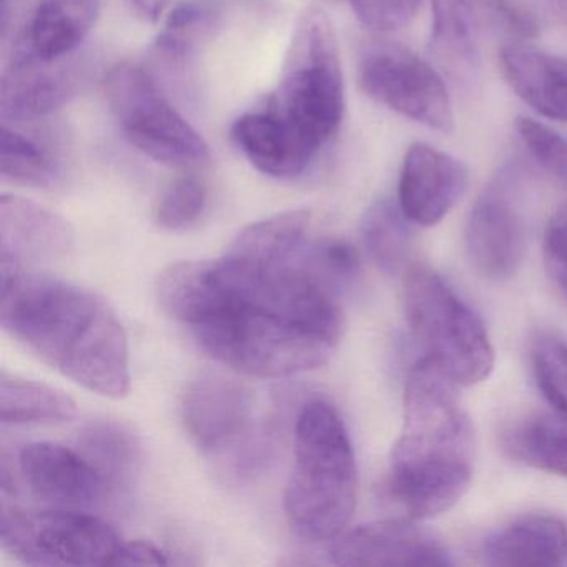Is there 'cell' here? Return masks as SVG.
Listing matches in <instances>:
<instances>
[{"label":"cell","instance_id":"25","mask_svg":"<svg viewBox=\"0 0 567 567\" xmlns=\"http://www.w3.org/2000/svg\"><path fill=\"white\" fill-rule=\"evenodd\" d=\"M410 224L400 205L386 198L374 202L364 214L361 224L364 250L383 274L398 275L406 270L413 248Z\"/></svg>","mask_w":567,"mask_h":567},{"label":"cell","instance_id":"21","mask_svg":"<svg viewBox=\"0 0 567 567\" xmlns=\"http://www.w3.org/2000/svg\"><path fill=\"white\" fill-rule=\"evenodd\" d=\"M99 16V0H41L25 29V49L44 61L71 58Z\"/></svg>","mask_w":567,"mask_h":567},{"label":"cell","instance_id":"23","mask_svg":"<svg viewBox=\"0 0 567 567\" xmlns=\"http://www.w3.org/2000/svg\"><path fill=\"white\" fill-rule=\"evenodd\" d=\"M503 444L519 463L567 477V417L559 413L533 414L514 424Z\"/></svg>","mask_w":567,"mask_h":567},{"label":"cell","instance_id":"16","mask_svg":"<svg viewBox=\"0 0 567 567\" xmlns=\"http://www.w3.org/2000/svg\"><path fill=\"white\" fill-rule=\"evenodd\" d=\"M470 184L466 165L426 144L411 145L400 177V205L411 224L433 227L461 200Z\"/></svg>","mask_w":567,"mask_h":567},{"label":"cell","instance_id":"28","mask_svg":"<svg viewBox=\"0 0 567 567\" xmlns=\"http://www.w3.org/2000/svg\"><path fill=\"white\" fill-rule=\"evenodd\" d=\"M214 21V9L205 2L188 0L178 4L168 16L164 31L155 42L158 58L167 64L184 65L194 52L198 39L210 31Z\"/></svg>","mask_w":567,"mask_h":567},{"label":"cell","instance_id":"10","mask_svg":"<svg viewBox=\"0 0 567 567\" xmlns=\"http://www.w3.org/2000/svg\"><path fill=\"white\" fill-rule=\"evenodd\" d=\"M358 81L368 97L390 111L434 131H453V107L443 79L404 45L384 39L364 44Z\"/></svg>","mask_w":567,"mask_h":567},{"label":"cell","instance_id":"5","mask_svg":"<svg viewBox=\"0 0 567 567\" xmlns=\"http://www.w3.org/2000/svg\"><path fill=\"white\" fill-rule=\"evenodd\" d=\"M267 109L317 154L340 128L343 72L333 25L320 9H308L297 22L277 91Z\"/></svg>","mask_w":567,"mask_h":567},{"label":"cell","instance_id":"35","mask_svg":"<svg viewBox=\"0 0 567 567\" xmlns=\"http://www.w3.org/2000/svg\"><path fill=\"white\" fill-rule=\"evenodd\" d=\"M544 254L547 260L557 261L567 268V220L550 225L544 240Z\"/></svg>","mask_w":567,"mask_h":567},{"label":"cell","instance_id":"11","mask_svg":"<svg viewBox=\"0 0 567 567\" xmlns=\"http://www.w3.org/2000/svg\"><path fill=\"white\" fill-rule=\"evenodd\" d=\"M534 38L537 22L523 0H433L431 48L436 58L457 72L480 65L491 35Z\"/></svg>","mask_w":567,"mask_h":567},{"label":"cell","instance_id":"7","mask_svg":"<svg viewBox=\"0 0 567 567\" xmlns=\"http://www.w3.org/2000/svg\"><path fill=\"white\" fill-rule=\"evenodd\" d=\"M182 421L195 446L235 481L250 480L271 456V431L255 417L247 384L221 373H204L188 384Z\"/></svg>","mask_w":567,"mask_h":567},{"label":"cell","instance_id":"12","mask_svg":"<svg viewBox=\"0 0 567 567\" xmlns=\"http://www.w3.org/2000/svg\"><path fill=\"white\" fill-rule=\"evenodd\" d=\"M517 167L501 171L471 208L466 254L481 277L503 281L514 277L526 251V221L519 202Z\"/></svg>","mask_w":567,"mask_h":567},{"label":"cell","instance_id":"1","mask_svg":"<svg viewBox=\"0 0 567 567\" xmlns=\"http://www.w3.org/2000/svg\"><path fill=\"white\" fill-rule=\"evenodd\" d=\"M165 313L218 363L258 378L323 367L344 330L337 287L313 268L310 245L285 264L227 254L181 261L158 278Z\"/></svg>","mask_w":567,"mask_h":567},{"label":"cell","instance_id":"22","mask_svg":"<svg viewBox=\"0 0 567 567\" xmlns=\"http://www.w3.org/2000/svg\"><path fill=\"white\" fill-rule=\"evenodd\" d=\"M308 225L310 212H284L241 230L225 251L260 264L293 261L307 250Z\"/></svg>","mask_w":567,"mask_h":567},{"label":"cell","instance_id":"17","mask_svg":"<svg viewBox=\"0 0 567 567\" xmlns=\"http://www.w3.org/2000/svg\"><path fill=\"white\" fill-rule=\"evenodd\" d=\"M74 248L71 225L48 208L16 197L0 198V260L25 264L58 261Z\"/></svg>","mask_w":567,"mask_h":567},{"label":"cell","instance_id":"36","mask_svg":"<svg viewBox=\"0 0 567 567\" xmlns=\"http://www.w3.org/2000/svg\"><path fill=\"white\" fill-rule=\"evenodd\" d=\"M128 4L132 6L138 18L148 22H157L172 4V0H128Z\"/></svg>","mask_w":567,"mask_h":567},{"label":"cell","instance_id":"33","mask_svg":"<svg viewBox=\"0 0 567 567\" xmlns=\"http://www.w3.org/2000/svg\"><path fill=\"white\" fill-rule=\"evenodd\" d=\"M310 255L315 270L333 287L348 284L360 271V255L347 241L327 240L311 245Z\"/></svg>","mask_w":567,"mask_h":567},{"label":"cell","instance_id":"14","mask_svg":"<svg viewBox=\"0 0 567 567\" xmlns=\"http://www.w3.org/2000/svg\"><path fill=\"white\" fill-rule=\"evenodd\" d=\"M338 566H451L450 553L433 534L410 520L386 519L344 529L330 547Z\"/></svg>","mask_w":567,"mask_h":567},{"label":"cell","instance_id":"4","mask_svg":"<svg viewBox=\"0 0 567 567\" xmlns=\"http://www.w3.org/2000/svg\"><path fill=\"white\" fill-rule=\"evenodd\" d=\"M357 491V457L343 420L327 401H310L298 414L285 489L291 529L310 543L337 539L353 516Z\"/></svg>","mask_w":567,"mask_h":567},{"label":"cell","instance_id":"18","mask_svg":"<svg viewBox=\"0 0 567 567\" xmlns=\"http://www.w3.org/2000/svg\"><path fill=\"white\" fill-rule=\"evenodd\" d=\"M230 137L248 162L268 177H298L317 155L290 125L267 107L238 117Z\"/></svg>","mask_w":567,"mask_h":567},{"label":"cell","instance_id":"29","mask_svg":"<svg viewBox=\"0 0 567 567\" xmlns=\"http://www.w3.org/2000/svg\"><path fill=\"white\" fill-rule=\"evenodd\" d=\"M533 367L544 398L560 416L567 417V343L553 333L534 341Z\"/></svg>","mask_w":567,"mask_h":567},{"label":"cell","instance_id":"20","mask_svg":"<svg viewBox=\"0 0 567 567\" xmlns=\"http://www.w3.org/2000/svg\"><path fill=\"white\" fill-rule=\"evenodd\" d=\"M484 560L491 566H567V524L549 514H529L487 537Z\"/></svg>","mask_w":567,"mask_h":567},{"label":"cell","instance_id":"6","mask_svg":"<svg viewBox=\"0 0 567 567\" xmlns=\"http://www.w3.org/2000/svg\"><path fill=\"white\" fill-rule=\"evenodd\" d=\"M404 313L427 361L457 386L489 377L494 348L481 318L431 268L413 265L404 274Z\"/></svg>","mask_w":567,"mask_h":567},{"label":"cell","instance_id":"9","mask_svg":"<svg viewBox=\"0 0 567 567\" xmlns=\"http://www.w3.org/2000/svg\"><path fill=\"white\" fill-rule=\"evenodd\" d=\"M0 543L29 566H117L124 540L105 520L79 509L2 506Z\"/></svg>","mask_w":567,"mask_h":567},{"label":"cell","instance_id":"24","mask_svg":"<svg viewBox=\"0 0 567 567\" xmlns=\"http://www.w3.org/2000/svg\"><path fill=\"white\" fill-rule=\"evenodd\" d=\"M78 416V404L64 391L2 371L0 420L4 424L64 423Z\"/></svg>","mask_w":567,"mask_h":567},{"label":"cell","instance_id":"19","mask_svg":"<svg viewBox=\"0 0 567 567\" xmlns=\"http://www.w3.org/2000/svg\"><path fill=\"white\" fill-rule=\"evenodd\" d=\"M501 71L514 92L550 121L567 122V62L519 39L501 45Z\"/></svg>","mask_w":567,"mask_h":567},{"label":"cell","instance_id":"38","mask_svg":"<svg viewBox=\"0 0 567 567\" xmlns=\"http://www.w3.org/2000/svg\"><path fill=\"white\" fill-rule=\"evenodd\" d=\"M550 11L567 24V0H547Z\"/></svg>","mask_w":567,"mask_h":567},{"label":"cell","instance_id":"26","mask_svg":"<svg viewBox=\"0 0 567 567\" xmlns=\"http://www.w3.org/2000/svg\"><path fill=\"white\" fill-rule=\"evenodd\" d=\"M81 451L101 471L111 489L127 483L137 463L134 437L117 424H91L82 433Z\"/></svg>","mask_w":567,"mask_h":567},{"label":"cell","instance_id":"39","mask_svg":"<svg viewBox=\"0 0 567 567\" xmlns=\"http://www.w3.org/2000/svg\"><path fill=\"white\" fill-rule=\"evenodd\" d=\"M2 2V6L9 4V0H0Z\"/></svg>","mask_w":567,"mask_h":567},{"label":"cell","instance_id":"27","mask_svg":"<svg viewBox=\"0 0 567 567\" xmlns=\"http://www.w3.org/2000/svg\"><path fill=\"white\" fill-rule=\"evenodd\" d=\"M0 174L12 184L49 187L58 177V165L42 145L8 124L0 131Z\"/></svg>","mask_w":567,"mask_h":567},{"label":"cell","instance_id":"15","mask_svg":"<svg viewBox=\"0 0 567 567\" xmlns=\"http://www.w3.org/2000/svg\"><path fill=\"white\" fill-rule=\"evenodd\" d=\"M19 471L29 489L64 509H89L111 493L105 477L82 451L39 441L19 454Z\"/></svg>","mask_w":567,"mask_h":567},{"label":"cell","instance_id":"2","mask_svg":"<svg viewBox=\"0 0 567 567\" xmlns=\"http://www.w3.org/2000/svg\"><path fill=\"white\" fill-rule=\"evenodd\" d=\"M2 328L85 390L124 398L131 390L127 334L99 295L71 281L0 260Z\"/></svg>","mask_w":567,"mask_h":567},{"label":"cell","instance_id":"3","mask_svg":"<svg viewBox=\"0 0 567 567\" xmlns=\"http://www.w3.org/2000/svg\"><path fill=\"white\" fill-rule=\"evenodd\" d=\"M456 388L426 358L408 374L404 430L391 453L386 484L411 519L446 513L473 480V426Z\"/></svg>","mask_w":567,"mask_h":567},{"label":"cell","instance_id":"30","mask_svg":"<svg viewBox=\"0 0 567 567\" xmlns=\"http://www.w3.org/2000/svg\"><path fill=\"white\" fill-rule=\"evenodd\" d=\"M207 204V188L198 178L182 177L162 195L155 217L167 230H185L200 218Z\"/></svg>","mask_w":567,"mask_h":567},{"label":"cell","instance_id":"34","mask_svg":"<svg viewBox=\"0 0 567 567\" xmlns=\"http://www.w3.org/2000/svg\"><path fill=\"white\" fill-rule=\"evenodd\" d=\"M164 550L148 540L124 543L118 554L117 566H167Z\"/></svg>","mask_w":567,"mask_h":567},{"label":"cell","instance_id":"31","mask_svg":"<svg viewBox=\"0 0 567 567\" xmlns=\"http://www.w3.org/2000/svg\"><path fill=\"white\" fill-rule=\"evenodd\" d=\"M516 128L534 161L567 187V138L527 117L517 118Z\"/></svg>","mask_w":567,"mask_h":567},{"label":"cell","instance_id":"8","mask_svg":"<svg viewBox=\"0 0 567 567\" xmlns=\"http://www.w3.org/2000/svg\"><path fill=\"white\" fill-rule=\"evenodd\" d=\"M104 87L122 134L142 154L175 168H197L210 161L202 135L165 97L151 72L122 62L107 72Z\"/></svg>","mask_w":567,"mask_h":567},{"label":"cell","instance_id":"13","mask_svg":"<svg viewBox=\"0 0 567 567\" xmlns=\"http://www.w3.org/2000/svg\"><path fill=\"white\" fill-rule=\"evenodd\" d=\"M84 81L82 64L72 59L44 61L22 49L9 62L0 82L2 122H34L68 104Z\"/></svg>","mask_w":567,"mask_h":567},{"label":"cell","instance_id":"32","mask_svg":"<svg viewBox=\"0 0 567 567\" xmlns=\"http://www.w3.org/2000/svg\"><path fill=\"white\" fill-rule=\"evenodd\" d=\"M421 0H350L354 14L364 28L390 32L410 24Z\"/></svg>","mask_w":567,"mask_h":567},{"label":"cell","instance_id":"37","mask_svg":"<svg viewBox=\"0 0 567 567\" xmlns=\"http://www.w3.org/2000/svg\"><path fill=\"white\" fill-rule=\"evenodd\" d=\"M546 267L547 274L553 278L554 285H556L557 290L563 295L564 300L567 303V268L563 267V265L557 264V261L547 260L546 258Z\"/></svg>","mask_w":567,"mask_h":567}]
</instances>
